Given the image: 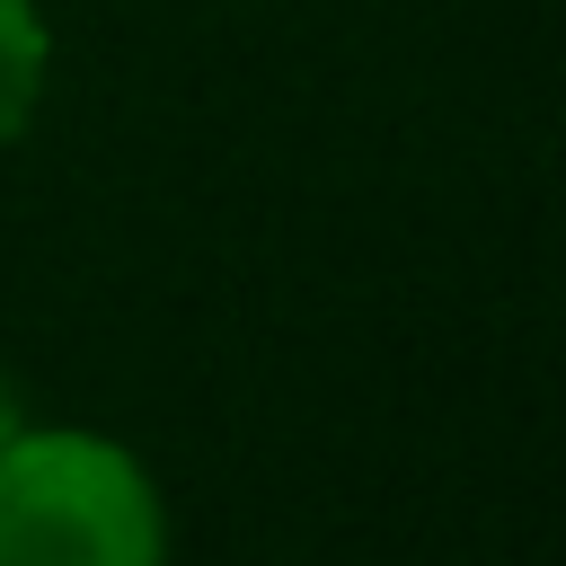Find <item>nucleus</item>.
<instances>
[{
    "label": "nucleus",
    "instance_id": "1",
    "mask_svg": "<svg viewBox=\"0 0 566 566\" xmlns=\"http://www.w3.org/2000/svg\"><path fill=\"white\" fill-rule=\"evenodd\" d=\"M0 566H168L150 469L80 424H27L0 451Z\"/></svg>",
    "mask_w": 566,
    "mask_h": 566
},
{
    "label": "nucleus",
    "instance_id": "2",
    "mask_svg": "<svg viewBox=\"0 0 566 566\" xmlns=\"http://www.w3.org/2000/svg\"><path fill=\"white\" fill-rule=\"evenodd\" d=\"M44 71H53V35H44L35 0H0V142H18L35 124Z\"/></svg>",
    "mask_w": 566,
    "mask_h": 566
},
{
    "label": "nucleus",
    "instance_id": "3",
    "mask_svg": "<svg viewBox=\"0 0 566 566\" xmlns=\"http://www.w3.org/2000/svg\"><path fill=\"white\" fill-rule=\"evenodd\" d=\"M18 433H27V398H18V389H9V380H0V451H9V442H18Z\"/></svg>",
    "mask_w": 566,
    "mask_h": 566
}]
</instances>
